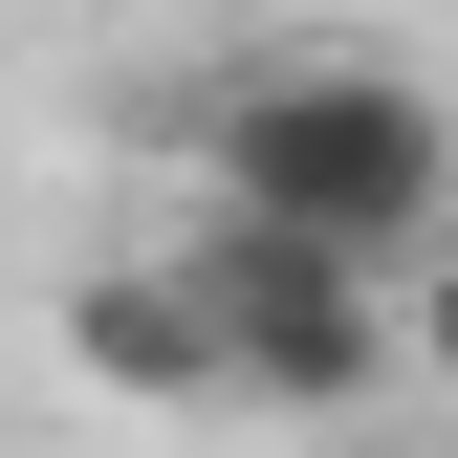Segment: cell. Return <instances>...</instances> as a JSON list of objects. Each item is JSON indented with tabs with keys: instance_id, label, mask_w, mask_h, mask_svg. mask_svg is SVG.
<instances>
[{
	"instance_id": "6da1fadb",
	"label": "cell",
	"mask_w": 458,
	"mask_h": 458,
	"mask_svg": "<svg viewBox=\"0 0 458 458\" xmlns=\"http://www.w3.org/2000/svg\"><path fill=\"white\" fill-rule=\"evenodd\" d=\"M197 175L241 218H306V241H371V262H437L458 241V109L415 66H350V44H306V66H241L175 109Z\"/></svg>"
},
{
	"instance_id": "7a4b0ae2",
	"label": "cell",
	"mask_w": 458,
	"mask_h": 458,
	"mask_svg": "<svg viewBox=\"0 0 458 458\" xmlns=\"http://www.w3.org/2000/svg\"><path fill=\"white\" fill-rule=\"evenodd\" d=\"M197 306H218V393H262V415H371L393 371H415V306H393L371 241H306V218H197Z\"/></svg>"
},
{
	"instance_id": "3957f363",
	"label": "cell",
	"mask_w": 458,
	"mask_h": 458,
	"mask_svg": "<svg viewBox=\"0 0 458 458\" xmlns=\"http://www.w3.org/2000/svg\"><path fill=\"white\" fill-rule=\"evenodd\" d=\"M66 371H88V393H153V415L218 393V306H197V262H88V284H66Z\"/></svg>"
},
{
	"instance_id": "277c9868",
	"label": "cell",
	"mask_w": 458,
	"mask_h": 458,
	"mask_svg": "<svg viewBox=\"0 0 458 458\" xmlns=\"http://www.w3.org/2000/svg\"><path fill=\"white\" fill-rule=\"evenodd\" d=\"M393 306H415V371L458 393V241H437V262H393Z\"/></svg>"
}]
</instances>
